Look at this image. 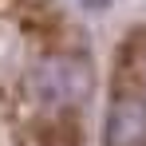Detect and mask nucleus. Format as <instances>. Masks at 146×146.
<instances>
[{
	"mask_svg": "<svg viewBox=\"0 0 146 146\" xmlns=\"http://www.w3.org/2000/svg\"><path fill=\"white\" fill-rule=\"evenodd\" d=\"M103 146H146V99L142 95H115L107 107Z\"/></svg>",
	"mask_w": 146,
	"mask_h": 146,
	"instance_id": "obj_1",
	"label": "nucleus"
},
{
	"mask_svg": "<svg viewBox=\"0 0 146 146\" xmlns=\"http://www.w3.org/2000/svg\"><path fill=\"white\" fill-rule=\"evenodd\" d=\"M138 75H142V83H146V48H142V59H138Z\"/></svg>",
	"mask_w": 146,
	"mask_h": 146,
	"instance_id": "obj_2",
	"label": "nucleus"
}]
</instances>
